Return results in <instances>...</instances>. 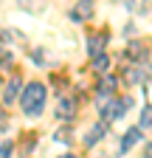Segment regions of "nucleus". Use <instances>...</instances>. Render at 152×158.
<instances>
[{
  "label": "nucleus",
  "instance_id": "3",
  "mask_svg": "<svg viewBox=\"0 0 152 158\" xmlns=\"http://www.w3.org/2000/svg\"><path fill=\"white\" fill-rule=\"evenodd\" d=\"M73 116H76V99L73 96H62L59 102H56V118L73 122Z\"/></svg>",
  "mask_w": 152,
  "mask_h": 158
},
{
  "label": "nucleus",
  "instance_id": "10",
  "mask_svg": "<svg viewBox=\"0 0 152 158\" xmlns=\"http://www.w3.org/2000/svg\"><path fill=\"white\" fill-rule=\"evenodd\" d=\"M93 71H96V73H107V71H110V56H107V54L93 56Z\"/></svg>",
  "mask_w": 152,
  "mask_h": 158
},
{
  "label": "nucleus",
  "instance_id": "20",
  "mask_svg": "<svg viewBox=\"0 0 152 158\" xmlns=\"http://www.w3.org/2000/svg\"><path fill=\"white\" fill-rule=\"evenodd\" d=\"M59 158H76V155H70V152H65V155H59Z\"/></svg>",
  "mask_w": 152,
  "mask_h": 158
},
{
  "label": "nucleus",
  "instance_id": "2",
  "mask_svg": "<svg viewBox=\"0 0 152 158\" xmlns=\"http://www.w3.org/2000/svg\"><path fill=\"white\" fill-rule=\"evenodd\" d=\"M130 107H132V99L130 96H124V99H107V102L99 105V110H102L104 118H121Z\"/></svg>",
  "mask_w": 152,
  "mask_h": 158
},
{
  "label": "nucleus",
  "instance_id": "11",
  "mask_svg": "<svg viewBox=\"0 0 152 158\" xmlns=\"http://www.w3.org/2000/svg\"><path fill=\"white\" fill-rule=\"evenodd\" d=\"M116 85H118L116 76H104L102 82H99V93H102V96H110L113 90H116Z\"/></svg>",
  "mask_w": 152,
  "mask_h": 158
},
{
  "label": "nucleus",
  "instance_id": "14",
  "mask_svg": "<svg viewBox=\"0 0 152 158\" xmlns=\"http://www.w3.org/2000/svg\"><path fill=\"white\" fill-rule=\"evenodd\" d=\"M56 141H70V127H62V130H56Z\"/></svg>",
  "mask_w": 152,
  "mask_h": 158
},
{
  "label": "nucleus",
  "instance_id": "5",
  "mask_svg": "<svg viewBox=\"0 0 152 158\" xmlns=\"http://www.w3.org/2000/svg\"><path fill=\"white\" fill-rule=\"evenodd\" d=\"M104 43H107V34H102V31L99 34H90L87 37V54L90 56H99L104 51Z\"/></svg>",
  "mask_w": 152,
  "mask_h": 158
},
{
  "label": "nucleus",
  "instance_id": "16",
  "mask_svg": "<svg viewBox=\"0 0 152 158\" xmlns=\"http://www.w3.org/2000/svg\"><path fill=\"white\" fill-rule=\"evenodd\" d=\"M0 158H11V144H0Z\"/></svg>",
  "mask_w": 152,
  "mask_h": 158
},
{
  "label": "nucleus",
  "instance_id": "7",
  "mask_svg": "<svg viewBox=\"0 0 152 158\" xmlns=\"http://www.w3.org/2000/svg\"><path fill=\"white\" fill-rule=\"evenodd\" d=\"M149 51H146V45L144 43H130L127 45V51H124V56L130 59V62H138V59H144Z\"/></svg>",
  "mask_w": 152,
  "mask_h": 158
},
{
  "label": "nucleus",
  "instance_id": "9",
  "mask_svg": "<svg viewBox=\"0 0 152 158\" xmlns=\"http://www.w3.org/2000/svg\"><path fill=\"white\" fill-rule=\"evenodd\" d=\"M20 85H23V79H20V76H14L11 82L6 85V93H3V102H6V105H11L14 99H17V93H20Z\"/></svg>",
  "mask_w": 152,
  "mask_h": 158
},
{
  "label": "nucleus",
  "instance_id": "12",
  "mask_svg": "<svg viewBox=\"0 0 152 158\" xmlns=\"http://www.w3.org/2000/svg\"><path fill=\"white\" fill-rule=\"evenodd\" d=\"M23 9H31V11H42L45 9V0H20Z\"/></svg>",
  "mask_w": 152,
  "mask_h": 158
},
{
  "label": "nucleus",
  "instance_id": "18",
  "mask_svg": "<svg viewBox=\"0 0 152 158\" xmlns=\"http://www.w3.org/2000/svg\"><path fill=\"white\" fill-rule=\"evenodd\" d=\"M121 3H124V6H127L130 11H132V9H135V0H121Z\"/></svg>",
  "mask_w": 152,
  "mask_h": 158
},
{
  "label": "nucleus",
  "instance_id": "8",
  "mask_svg": "<svg viewBox=\"0 0 152 158\" xmlns=\"http://www.w3.org/2000/svg\"><path fill=\"white\" fill-rule=\"evenodd\" d=\"M102 138H107V124H104V122H99L96 127H90V133H87V138H85V144L93 147L96 141H102Z\"/></svg>",
  "mask_w": 152,
  "mask_h": 158
},
{
  "label": "nucleus",
  "instance_id": "19",
  "mask_svg": "<svg viewBox=\"0 0 152 158\" xmlns=\"http://www.w3.org/2000/svg\"><path fill=\"white\" fill-rule=\"evenodd\" d=\"M144 158H152V144H149V147L144 150Z\"/></svg>",
  "mask_w": 152,
  "mask_h": 158
},
{
  "label": "nucleus",
  "instance_id": "6",
  "mask_svg": "<svg viewBox=\"0 0 152 158\" xmlns=\"http://www.w3.org/2000/svg\"><path fill=\"white\" fill-rule=\"evenodd\" d=\"M141 130H144V127H130V130L121 135V150H124V152H127L130 147H135V144L141 141Z\"/></svg>",
  "mask_w": 152,
  "mask_h": 158
},
{
  "label": "nucleus",
  "instance_id": "13",
  "mask_svg": "<svg viewBox=\"0 0 152 158\" xmlns=\"http://www.w3.org/2000/svg\"><path fill=\"white\" fill-rule=\"evenodd\" d=\"M138 127H144V130H146V127H152V107H149V105L141 110V124H138Z\"/></svg>",
  "mask_w": 152,
  "mask_h": 158
},
{
  "label": "nucleus",
  "instance_id": "1",
  "mask_svg": "<svg viewBox=\"0 0 152 158\" xmlns=\"http://www.w3.org/2000/svg\"><path fill=\"white\" fill-rule=\"evenodd\" d=\"M45 96H48L45 85L31 82V85L23 90V96H20V102H23V113H26V116H40L42 107H45Z\"/></svg>",
  "mask_w": 152,
  "mask_h": 158
},
{
  "label": "nucleus",
  "instance_id": "21",
  "mask_svg": "<svg viewBox=\"0 0 152 158\" xmlns=\"http://www.w3.org/2000/svg\"><path fill=\"white\" fill-rule=\"evenodd\" d=\"M0 118H3V110H0Z\"/></svg>",
  "mask_w": 152,
  "mask_h": 158
},
{
  "label": "nucleus",
  "instance_id": "15",
  "mask_svg": "<svg viewBox=\"0 0 152 158\" xmlns=\"http://www.w3.org/2000/svg\"><path fill=\"white\" fill-rule=\"evenodd\" d=\"M130 82H141V79H146V71H130Z\"/></svg>",
  "mask_w": 152,
  "mask_h": 158
},
{
  "label": "nucleus",
  "instance_id": "4",
  "mask_svg": "<svg viewBox=\"0 0 152 158\" xmlns=\"http://www.w3.org/2000/svg\"><path fill=\"white\" fill-rule=\"evenodd\" d=\"M93 17V0H79L73 9H70V20L73 23H82V20Z\"/></svg>",
  "mask_w": 152,
  "mask_h": 158
},
{
  "label": "nucleus",
  "instance_id": "17",
  "mask_svg": "<svg viewBox=\"0 0 152 158\" xmlns=\"http://www.w3.org/2000/svg\"><path fill=\"white\" fill-rule=\"evenodd\" d=\"M11 62H14V56H11V54H3V56H0V68H9Z\"/></svg>",
  "mask_w": 152,
  "mask_h": 158
}]
</instances>
